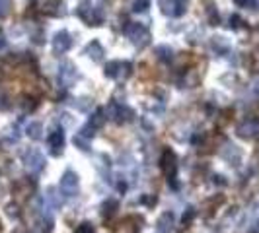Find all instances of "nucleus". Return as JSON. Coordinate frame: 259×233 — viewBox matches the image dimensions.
<instances>
[{
	"mask_svg": "<svg viewBox=\"0 0 259 233\" xmlns=\"http://www.w3.org/2000/svg\"><path fill=\"white\" fill-rule=\"evenodd\" d=\"M104 122H106V116H104V111H102V109H98V111L94 113V116L90 118V122H88V124H92L94 128H98V126H102Z\"/></svg>",
	"mask_w": 259,
	"mask_h": 233,
	"instance_id": "obj_12",
	"label": "nucleus"
},
{
	"mask_svg": "<svg viewBox=\"0 0 259 233\" xmlns=\"http://www.w3.org/2000/svg\"><path fill=\"white\" fill-rule=\"evenodd\" d=\"M158 228L162 233H170L174 230V214L172 212H166L162 214V218L158 220Z\"/></svg>",
	"mask_w": 259,
	"mask_h": 233,
	"instance_id": "obj_10",
	"label": "nucleus"
},
{
	"mask_svg": "<svg viewBox=\"0 0 259 233\" xmlns=\"http://www.w3.org/2000/svg\"><path fill=\"white\" fill-rule=\"evenodd\" d=\"M12 8V0H0V18H6Z\"/></svg>",
	"mask_w": 259,
	"mask_h": 233,
	"instance_id": "obj_14",
	"label": "nucleus"
},
{
	"mask_svg": "<svg viewBox=\"0 0 259 233\" xmlns=\"http://www.w3.org/2000/svg\"><path fill=\"white\" fill-rule=\"evenodd\" d=\"M76 233H94V228H92V224L84 222V224H80V226L76 228Z\"/></svg>",
	"mask_w": 259,
	"mask_h": 233,
	"instance_id": "obj_16",
	"label": "nucleus"
},
{
	"mask_svg": "<svg viewBox=\"0 0 259 233\" xmlns=\"http://www.w3.org/2000/svg\"><path fill=\"white\" fill-rule=\"evenodd\" d=\"M39 130H41V124H32L30 128H28V134H32V138H41V134H39Z\"/></svg>",
	"mask_w": 259,
	"mask_h": 233,
	"instance_id": "obj_17",
	"label": "nucleus"
},
{
	"mask_svg": "<svg viewBox=\"0 0 259 233\" xmlns=\"http://www.w3.org/2000/svg\"><path fill=\"white\" fill-rule=\"evenodd\" d=\"M47 142H49V148L55 155H59L63 152V146H65V134L63 130H53L49 136H47Z\"/></svg>",
	"mask_w": 259,
	"mask_h": 233,
	"instance_id": "obj_7",
	"label": "nucleus"
},
{
	"mask_svg": "<svg viewBox=\"0 0 259 233\" xmlns=\"http://www.w3.org/2000/svg\"><path fill=\"white\" fill-rule=\"evenodd\" d=\"M86 55L98 62V60H102V57H104V47H102L98 41H92V43L86 47Z\"/></svg>",
	"mask_w": 259,
	"mask_h": 233,
	"instance_id": "obj_9",
	"label": "nucleus"
},
{
	"mask_svg": "<svg viewBox=\"0 0 259 233\" xmlns=\"http://www.w3.org/2000/svg\"><path fill=\"white\" fill-rule=\"evenodd\" d=\"M61 6H63L61 0H45V2H43V12L49 14V16H59L61 12H59L57 8H61Z\"/></svg>",
	"mask_w": 259,
	"mask_h": 233,
	"instance_id": "obj_11",
	"label": "nucleus"
},
{
	"mask_svg": "<svg viewBox=\"0 0 259 233\" xmlns=\"http://www.w3.org/2000/svg\"><path fill=\"white\" fill-rule=\"evenodd\" d=\"M71 45H73V39L71 35L67 33V31H59L55 39H53V49H55V53H67L69 49H71Z\"/></svg>",
	"mask_w": 259,
	"mask_h": 233,
	"instance_id": "obj_8",
	"label": "nucleus"
},
{
	"mask_svg": "<svg viewBox=\"0 0 259 233\" xmlns=\"http://www.w3.org/2000/svg\"><path fill=\"white\" fill-rule=\"evenodd\" d=\"M160 8L166 16L180 18L187 10V0H160Z\"/></svg>",
	"mask_w": 259,
	"mask_h": 233,
	"instance_id": "obj_2",
	"label": "nucleus"
},
{
	"mask_svg": "<svg viewBox=\"0 0 259 233\" xmlns=\"http://www.w3.org/2000/svg\"><path fill=\"white\" fill-rule=\"evenodd\" d=\"M125 35L131 39L135 45H145L148 41V29L141 24H129L125 28Z\"/></svg>",
	"mask_w": 259,
	"mask_h": 233,
	"instance_id": "obj_4",
	"label": "nucleus"
},
{
	"mask_svg": "<svg viewBox=\"0 0 259 233\" xmlns=\"http://www.w3.org/2000/svg\"><path fill=\"white\" fill-rule=\"evenodd\" d=\"M78 16L88 24V26H98V18H96V14H94V6H92V2L90 0H82L80 2V6H78Z\"/></svg>",
	"mask_w": 259,
	"mask_h": 233,
	"instance_id": "obj_5",
	"label": "nucleus"
},
{
	"mask_svg": "<svg viewBox=\"0 0 259 233\" xmlns=\"http://www.w3.org/2000/svg\"><path fill=\"white\" fill-rule=\"evenodd\" d=\"M4 45H6V41H4V37H2V33H0V49H2Z\"/></svg>",
	"mask_w": 259,
	"mask_h": 233,
	"instance_id": "obj_18",
	"label": "nucleus"
},
{
	"mask_svg": "<svg viewBox=\"0 0 259 233\" xmlns=\"http://www.w3.org/2000/svg\"><path fill=\"white\" fill-rule=\"evenodd\" d=\"M148 6H150V2H148V0H135L133 10H135V12H145Z\"/></svg>",
	"mask_w": 259,
	"mask_h": 233,
	"instance_id": "obj_15",
	"label": "nucleus"
},
{
	"mask_svg": "<svg viewBox=\"0 0 259 233\" xmlns=\"http://www.w3.org/2000/svg\"><path fill=\"white\" fill-rule=\"evenodd\" d=\"M129 74H131V64H129V62L113 60V62H108V66H106V76L113 78V80L127 78Z\"/></svg>",
	"mask_w": 259,
	"mask_h": 233,
	"instance_id": "obj_3",
	"label": "nucleus"
},
{
	"mask_svg": "<svg viewBox=\"0 0 259 233\" xmlns=\"http://www.w3.org/2000/svg\"><path fill=\"white\" fill-rule=\"evenodd\" d=\"M160 165H162V171L164 175L168 177V181H176V173H178V159H176V154L172 150H164L162 154V159H160Z\"/></svg>",
	"mask_w": 259,
	"mask_h": 233,
	"instance_id": "obj_1",
	"label": "nucleus"
},
{
	"mask_svg": "<svg viewBox=\"0 0 259 233\" xmlns=\"http://www.w3.org/2000/svg\"><path fill=\"white\" fill-rule=\"evenodd\" d=\"M117 202L115 200H108L106 204H104V216H113L115 214V210H117Z\"/></svg>",
	"mask_w": 259,
	"mask_h": 233,
	"instance_id": "obj_13",
	"label": "nucleus"
},
{
	"mask_svg": "<svg viewBox=\"0 0 259 233\" xmlns=\"http://www.w3.org/2000/svg\"><path fill=\"white\" fill-rule=\"evenodd\" d=\"M78 189V175L73 171H67L63 177H61V191L67 194V196H73Z\"/></svg>",
	"mask_w": 259,
	"mask_h": 233,
	"instance_id": "obj_6",
	"label": "nucleus"
},
{
	"mask_svg": "<svg viewBox=\"0 0 259 233\" xmlns=\"http://www.w3.org/2000/svg\"><path fill=\"white\" fill-rule=\"evenodd\" d=\"M252 232H254V233H259V224L256 226V228H254V230H252Z\"/></svg>",
	"mask_w": 259,
	"mask_h": 233,
	"instance_id": "obj_19",
	"label": "nucleus"
}]
</instances>
